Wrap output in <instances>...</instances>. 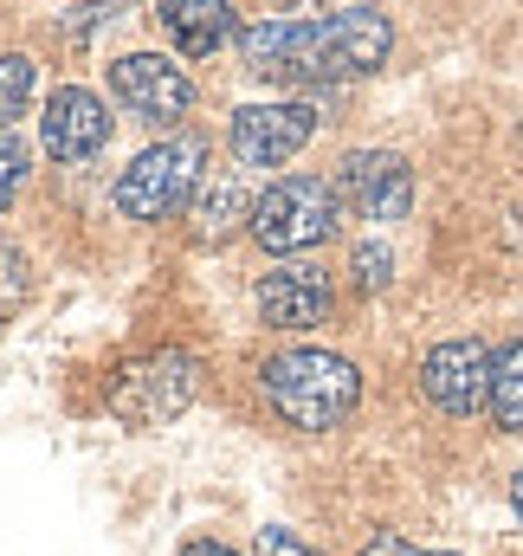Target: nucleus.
<instances>
[{
    "instance_id": "7",
    "label": "nucleus",
    "mask_w": 523,
    "mask_h": 556,
    "mask_svg": "<svg viewBox=\"0 0 523 556\" xmlns=\"http://www.w3.org/2000/svg\"><path fill=\"white\" fill-rule=\"evenodd\" d=\"M111 91H117V104L142 117V124H181L188 111H194V85H188V72L175 65V59H162V52H130V59H117L111 65Z\"/></svg>"
},
{
    "instance_id": "9",
    "label": "nucleus",
    "mask_w": 523,
    "mask_h": 556,
    "mask_svg": "<svg viewBox=\"0 0 523 556\" xmlns=\"http://www.w3.org/2000/svg\"><path fill=\"white\" fill-rule=\"evenodd\" d=\"M253 304H259V317L271 330H317L323 317H330V304H336V285L323 266H310V260H291V266H271L259 273L253 285Z\"/></svg>"
},
{
    "instance_id": "6",
    "label": "nucleus",
    "mask_w": 523,
    "mask_h": 556,
    "mask_svg": "<svg viewBox=\"0 0 523 556\" xmlns=\"http://www.w3.org/2000/svg\"><path fill=\"white\" fill-rule=\"evenodd\" d=\"M492 350L479 343V337H452V343H433L426 350V363H420V389H426V402L439 408V415L465 420L485 408V395H492Z\"/></svg>"
},
{
    "instance_id": "22",
    "label": "nucleus",
    "mask_w": 523,
    "mask_h": 556,
    "mask_svg": "<svg viewBox=\"0 0 523 556\" xmlns=\"http://www.w3.org/2000/svg\"><path fill=\"white\" fill-rule=\"evenodd\" d=\"M181 556H240V551H227V544H214V538H194V544H181Z\"/></svg>"
},
{
    "instance_id": "5",
    "label": "nucleus",
    "mask_w": 523,
    "mask_h": 556,
    "mask_svg": "<svg viewBox=\"0 0 523 556\" xmlns=\"http://www.w3.org/2000/svg\"><path fill=\"white\" fill-rule=\"evenodd\" d=\"M194 389H201V363L188 350H155L111 382V415L130 427H162L194 402Z\"/></svg>"
},
{
    "instance_id": "12",
    "label": "nucleus",
    "mask_w": 523,
    "mask_h": 556,
    "mask_svg": "<svg viewBox=\"0 0 523 556\" xmlns=\"http://www.w3.org/2000/svg\"><path fill=\"white\" fill-rule=\"evenodd\" d=\"M246 220H253V201H246V181H240V175H207L201 194L188 201V233H194L201 247L233 240Z\"/></svg>"
},
{
    "instance_id": "4",
    "label": "nucleus",
    "mask_w": 523,
    "mask_h": 556,
    "mask_svg": "<svg viewBox=\"0 0 523 556\" xmlns=\"http://www.w3.org/2000/svg\"><path fill=\"white\" fill-rule=\"evenodd\" d=\"M336 220H343L336 181H323V175H284V181H271L253 201L246 227H253V240H259L265 253H310V247H323L336 233Z\"/></svg>"
},
{
    "instance_id": "14",
    "label": "nucleus",
    "mask_w": 523,
    "mask_h": 556,
    "mask_svg": "<svg viewBox=\"0 0 523 556\" xmlns=\"http://www.w3.org/2000/svg\"><path fill=\"white\" fill-rule=\"evenodd\" d=\"M485 408H492V420H498L505 433H523V343H505V350H498Z\"/></svg>"
},
{
    "instance_id": "2",
    "label": "nucleus",
    "mask_w": 523,
    "mask_h": 556,
    "mask_svg": "<svg viewBox=\"0 0 523 556\" xmlns=\"http://www.w3.org/2000/svg\"><path fill=\"white\" fill-rule=\"evenodd\" d=\"M265 402L278 408V420H291L297 433H330L356 415L362 402V376L349 356H330V350H284L259 369Z\"/></svg>"
},
{
    "instance_id": "8",
    "label": "nucleus",
    "mask_w": 523,
    "mask_h": 556,
    "mask_svg": "<svg viewBox=\"0 0 523 556\" xmlns=\"http://www.w3.org/2000/svg\"><path fill=\"white\" fill-rule=\"evenodd\" d=\"M336 194L343 207H356L362 220H400L413 207V168L394 149H356L336 168Z\"/></svg>"
},
{
    "instance_id": "15",
    "label": "nucleus",
    "mask_w": 523,
    "mask_h": 556,
    "mask_svg": "<svg viewBox=\"0 0 523 556\" xmlns=\"http://www.w3.org/2000/svg\"><path fill=\"white\" fill-rule=\"evenodd\" d=\"M33 85H39L33 59H26V52H0V130L20 124V111L33 104Z\"/></svg>"
},
{
    "instance_id": "20",
    "label": "nucleus",
    "mask_w": 523,
    "mask_h": 556,
    "mask_svg": "<svg viewBox=\"0 0 523 556\" xmlns=\"http://www.w3.org/2000/svg\"><path fill=\"white\" fill-rule=\"evenodd\" d=\"M259 556H323V551H310L297 531H278V525H265V531H259Z\"/></svg>"
},
{
    "instance_id": "18",
    "label": "nucleus",
    "mask_w": 523,
    "mask_h": 556,
    "mask_svg": "<svg viewBox=\"0 0 523 556\" xmlns=\"http://www.w3.org/2000/svg\"><path fill=\"white\" fill-rule=\"evenodd\" d=\"M20 181H26V142L13 137V130H0V214L20 194Z\"/></svg>"
},
{
    "instance_id": "13",
    "label": "nucleus",
    "mask_w": 523,
    "mask_h": 556,
    "mask_svg": "<svg viewBox=\"0 0 523 556\" xmlns=\"http://www.w3.org/2000/svg\"><path fill=\"white\" fill-rule=\"evenodd\" d=\"M155 20H162V33L175 39V52H188V59L220 52L227 33H233V7H227V0H162Z\"/></svg>"
},
{
    "instance_id": "23",
    "label": "nucleus",
    "mask_w": 523,
    "mask_h": 556,
    "mask_svg": "<svg viewBox=\"0 0 523 556\" xmlns=\"http://www.w3.org/2000/svg\"><path fill=\"white\" fill-rule=\"evenodd\" d=\"M271 7H284V13H310V7H323V0H271Z\"/></svg>"
},
{
    "instance_id": "3",
    "label": "nucleus",
    "mask_w": 523,
    "mask_h": 556,
    "mask_svg": "<svg viewBox=\"0 0 523 556\" xmlns=\"http://www.w3.org/2000/svg\"><path fill=\"white\" fill-rule=\"evenodd\" d=\"M201 181H207V137L201 130H181V137L155 142V149H142L130 168L117 175V214L124 220H168V214H181L194 194H201Z\"/></svg>"
},
{
    "instance_id": "21",
    "label": "nucleus",
    "mask_w": 523,
    "mask_h": 556,
    "mask_svg": "<svg viewBox=\"0 0 523 556\" xmlns=\"http://www.w3.org/2000/svg\"><path fill=\"white\" fill-rule=\"evenodd\" d=\"M362 556H452V551H420V544H407L400 531H375V538L362 544Z\"/></svg>"
},
{
    "instance_id": "19",
    "label": "nucleus",
    "mask_w": 523,
    "mask_h": 556,
    "mask_svg": "<svg viewBox=\"0 0 523 556\" xmlns=\"http://www.w3.org/2000/svg\"><path fill=\"white\" fill-rule=\"evenodd\" d=\"M349 273H356V285H362V291H382V285L394 278V253H388V247H375V240H369V247H356Z\"/></svg>"
},
{
    "instance_id": "24",
    "label": "nucleus",
    "mask_w": 523,
    "mask_h": 556,
    "mask_svg": "<svg viewBox=\"0 0 523 556\" xmlns=\"http://www.w3.org/2000/svg\"><path fill=\"white\" fill-rule=\"evenodd\" d=\"M511 511H518V525H523V472L511 479Z\"/></svg>"
},
{
    "instance_id": "10",
    "label": "nucleus",
    "mask_w": 523,
    "mask_h": 556,
    "mask_svg": "<svg viewBox=\"0 0 523 556\" xmlns=\"http://www.w3.org/2000/svg\"><path fill=\"white\" fill-rule=\"evenodd\" d=\"M310 137H317V111L310 104H246V111H233V130H227L233 155L246 168H278Z\"/></svg>"
},
{
    "instance_id": "17",
    "label": "nucleus",
    "mask_w": 523,
    "mask_h": 556,
    "mask_svg": "<svg viewBox=\"0 0 523 556\" xmlns=\"http://www.w3.org/2000/svg\"><path fill=\"white\" fill-rule=\"evenodd\" d=\"M117 13H130V0H85L78 13H65V39H91V33L111 26Z\"/></svg>"
},
{
    "instance_id": "16",
    "label": "nucleus",
    "mask_w": 523,
    "mask_h": 556,
    "mask_svg": "<svg viewBox=\"0 0 523 556\" xmlns=\"http://www.w3.org/2000/svg\"><path fill=\"white\" fill-rule=\"evenodd\" d=\"M26 291H33V260H26L13 240H0V324H13V317H20Z\"/></svg>"
},
{
    "instance_id": "1",
    "label": "nucleus",
    "mask_w": 523,
    "mask_h": 556,
    "mask_svg": "<svg viewBox=\"0 0 523 556\" xmlns=\"http://www.w3.org/2000/svg\"><path fill=\"white\" fill-rule=\"evenodd\" d=\"M394 52V20L382 7H343L317 20H265L240 33V59L278 85H330L382 72Z\"/></svg>"
},
{
    "instance_id": "11",
    "label": "nucleus",
    "mask_w": 523,
    "mask_h": 556,
    "mask_svg": "<svg viewBox=\"0 0 523 556\" xmlns=\"http://www.w3.org/2000/svg\"><path fill=\"white\" fill-rule=\"evenodd\" d=\"M39 137H46V155L59 162H91L104 142H111V111L98 91L85 85H65L46 98V117H39Z\"/></svg>"
}]
</instances>
